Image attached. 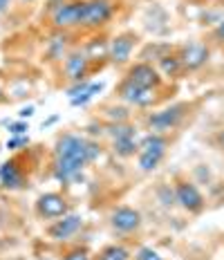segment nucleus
Here are the masks:
<instances>
[{
	"label": "nucleus",
	"mask_w": 224,
	"mask_h": 260,
	"mask_svg": "<svg viewBox=\"0 0 224 260\" xmlns=\"http://www.w3.org/2000/svg\"><path fill=\"white\" fill-rule=\"evenodd\" d=\"M54 164L52 173L58 182L68 184L81 177L85 166H90L92 161H97L101 157V146L99 142L83 137V135L74 133H63L54 142Z\"/></svg>",
	"instance_id": "1"
},
{
	"label": "nucleus",
	"mask_w": 224,
	"mask_h": 260,
	"mask_svg": "<svg viewBox=\"0 0 224 260\" xmlns=\"http://www.w3.org/2000/svg\"><path fill=\"white\" fill-rule=\"evenodd\" d=\"M193 106L186 101H179V104H171L162 110H155L146 117V128L150 133H159V135H171L173 130L182 128L184 121L190 117Z\"/></svg>",
	"instance_id": "2"
},
{
	"label": "nucleus",
	"mask_w": 224,
	"mask_h": 260,
	"mask_svg": "<svg viewBox=\"0 0 224 260\" xmlns=\"http://www.w3.org/2000/svg\"><path fill=\"white\" fill-rule=\"evenodd\" d=\"M175 188V198H177V207H182L188 215H200L206 209V200L202 191L198 188V184L186 180V177H175L173 182Z\"/></svg>",
	"instance_id": "3"
},
{
	"label": "nucleus",
	"mask_w": 224,
	"mask_h": 260,
	"mask_svg": "<svg viewBox=\"0 0 224 260\" xmlns=\"http://www.w3.org/2000/svg\"><path fill=\"white\" fill-rule=\"evenodd\" d=\"M117 96L123 101L125 106L133 108H150L159 101V90L152 88H139V85L130 83V81L121 79L117 85Z\"/></svg>",
	"instance_id": "4"
},
{
	"label": "nucleus",
	"mask_w": 224,
	"mask_h": 260,
	"mask_svg": "<svg viewBox=\"0 0 224 260\" xmlns=\"http://www.w3.org/2000/svg\"><path fill=\"white\" fill-rule=\"evenodd\" d=\"M34 211L41 220H58L63 215L72 213L68 198L58 191H47V193L38 195L34 202Z\"/></svg>",
	"instance_id": "5"
},
{
	"label": "nucleus",
	"mask_w": 224,
	"mask_h": 260,
	"mask_svg": "<svg viewBox=\"0 0 224 260\" xmlns=\"http://www.w3.org/2000/svg\"><path fill=\"white\" fill-rule=\"evenodd\" d=\"M141 224H144V215L139 209L121 204L110 213V226L117 236H135L139 234Z\"/></svg>",
	"instance_id": "6"
},
{
	"label": "nucleus",
	"mask_w": 224,
	"mask_h": 260,
	"mask_svg": "<svg viewBox=\"0 0 224 260\" xmlns=\"http://www.w3.org/2000/svg\"><path fill=\"white\" fill-rule=\"evenodd\" d=\"M123 79L130 81V83H135V85H139V88L162 90V85H164V74L157 70L155 63H148V61H139V63L130 65Z\"/></svg>",
	"instance_id": "7"
},
{
	"label": "nucleus",
	"mask_w": 224,
	"mask_h": 260,
	"mask_svg": "<svg viewBox=\"0 0 224 260\" xmlns=\"http://www.w3.org/2000/svg\"><path fill=\"white\" fill-rule=\"evenodd\" d=\"M83 229V218L79 213H68L58 220H52V224H47L45 236L54 242H68L76 238Z\"/></svg>",
	"instance_id": "8"
},
{
	"label": "nucleus",
	"mask_w": 224,
	"mask_h": 260,
	"mask_svg": "<svg viewBox=\"0 0 224 260\" xmlns=\"http://www.w3.org/2000/svg\"><path fill=\"white\" fill-rule=\"evenodd\" d=\"M85 0H61L52 9V25L56 29H70V27H81V14H83Z\"/></svg>",
	"instance_id": "9"
},
{
	"label": "nucleus",
	"mask_w": 224,
	"mask_h": 260,
	"mask_svg": "<svg viewBox=\"0 0 224 260\" xmlns=\"http://www.w3.org/2000/svg\"><path fill=\"white\" fill-rule=\"evenodd\" d=\"M112 18V5L106 0H85L83 14H81V27L85 29H99Z\"/></svg>",
	"instance_id": "10"
},
{
	"label": "nucleus",
	"mask_w": 224,
	"mask_h": 260,
	"mask_svg": "<svg viewBox=\"0 0 224 260\" xmlns=\"http://www.w3.org/2000/svg\"><path fill=\"white\" fill-rule=\"evenodd\" d=\"M90 68L92 61L85 56L83 52H70L68 56L63 58V74L68 81L72 83H81V81H90Z\"/></svg>",
	"instance_id": "11"
},
{
	"label": "nucleus",
	"mask_w": 224,
	"mask_h": 260,
	"mask_svg": "<svg viewBox=\"0 0 224 260\" xmlns=\"http://www.w3.org/2000/svg\"><path fill=\"white\" fill-rule=\"evenodd\" d=\"M0 184L7 191H20L27 186V175L18 157H12L0 164Z\"/></svg>",
	"instance_id": "12"
},
{
	"label": "nucleus",
	"mask_w": 224,
	"mask_h": 260,
	"mask_svg": "<svg viewBox=\"0 0 224 260\" xmlns=\"http://www.w3.org/2000/svg\"><path fill=\"white\" fill-rule=\"evenodd\" d=\"M139 36L133 34V31H125V34H119L110 41V52H108V58L114 65H125L133 56L135 47H137Z\"/></svg>",
	"instance_id": "13"
},
{
	"label": "nucleus",
	"mask_w": 224,
	"mask_h": 260,
	"mask_svg": "<svg viewBox=\"0 0 224 260\" xmlns=\"http://www.w3.org/2000/svg\"><path fill=\"white\" fill-rule=\"evenodd\" d=\"M177 54H179V61L184 65V72H193V70H200L202 65L209 63L211 50L206 43H188Z\"/></svg>",
	"instance_id": "14"
},
{
	"label": "nucleus",
	"mask_w": 224,
	"mask_h": 260,
	"mask_svg": "<svg viewBox=\"0 0 224 260\" xmlns=\"http://www.w3.org/2000/svg\"><path fill=\"white\" fill-rule=\"evenodd\" d=\"M168 146H171L168 135L159 133H148L139 139V150H144V153H166Z\"/></svg>",
	"instance_id": "15"
},
{
	"label": "nucleus",
	"mask_w": 224,
	"mask_h": 260,
	"mask_svg": "<svg viewBox=\"0 0 224 260\" xmlns=\"http://www.w3.org/2000/svg\"><path fill=\"white\" fill-rule=\"evenodd\" d=\"M157 70L164 74V79H177L179 74L184 72V65L179 61V54H164V56L157 58Z\"/></svg>",
	"instance_id": "16"
},
{
	"label": "nucleus",
	"mask_w": 224,
	"mask_h": 260,
	"mask_svg": "<svg viewBox=\"0 0 224 260\" xmlns=\"http://www.w3.org/2000/svg\"><path fill=\"white\" fill-rule=\"evenodd\" d=\"M133 253L125 245H119V242H110V245H103L99 251L92 256V260H130Z\"/></svg>",
	"instance_id": "17"
},
{
	"label": "nucleus",
	"mask_w": 224,
	"mask_h": 260,
	"mask_svg": "<svg viewBox=\"0 0 224 260\" xmlns=\"http://www.w3.org/2000/svg\"><path fill=\"white\" fill-rule=\"evenodd\" d=\"M112 150L117 157L121 159H128V157H135L139 155V142L137 137H119V139H112Z\"/></svg>",
	"instance_id": "18"
},
{
	"label": "nucleus",
	"mask_w": 224,
	"mask_h": 260,
	"mask_svg": "<svg viewBox=\"0 0 224 260\" xmlns=\"http://www.w3.org/2000/svg\"><path fill=\"white\" fill-rule=\"evenodd\" d=\"M81 52H83L92 63H94V61H103V58H108V52H110V41H106V39H92Z\"/></svg>",
	"instance_id": "19"
},
{
	"label": "nucleus",
	"mask_w": 224,
	"mask_h": 260,
	"mask_svg": "<svg viewBox=\"0 0 224 260\" xmlns=\"http://www.w3.org/2000/svg\"><path fill=\"white\" fill-rule=\"evenodd\" d=\"M164 159H166V153H144V150H139L137 166H139V171H144V173H152L159 169Z\"/></svg>",
	"instance_id": "20"
},
{
	"label": "nucleus",
	"mask_w": 224,
	"mask_h": 260,
	"mask_svg": "<svg viewBox=\"0 0 224 260\" xmlns=\"http://www.w3.org/2000/svg\"><path fill=\"white\" fill-rule=\"evenodd\" d=\"M103 119L108 123H128L130 121V110L128 106H108L103 110Z\"/></svg>",
	"instance_id": "21"
},
{
	"label": "nucleus",
	"mask_w": 224,
	"mask_h": 260,
	"mask_svg": "<svg viewBox=\"0 0 224 260\" xmlns=\"http://www.w3.org/2000/svg\"><path fill=\"white\" fill-rule=\"evenodd\" d=\"M94 253L90 251L87 247H81V245H74V247H68L63 249L61 253V260H92Z\"/></svg>",
	"instance_id": "22"
},
{
	"label": "nucleus",
	"mask_w": 224,
	"mask_h": 260,
	"mask_svg": "<svg viewBox=\"0 0 224 260\" xmlns=\"http://www.w3.org/2000/svg\"><path fill=\"white\" fill-rule=\"evenodd\" d=\"M157 198H159V202H162L166 209L177 207V198H175V188H173V184H162V186L157 188Z\"/></svg>",
	"instance_id": "23"
},
{
	"label": "nucleus",
	"mask_w": 224,
	"mask_h": 260,
	"mask_svg": "<svg viewBox=\"0 0 224 260\" xmlns=\"http://www.w3.org/2000/svg\"><path fill=\"white\" fill-rule=\"evenodd\" d=\"M130 260H166L162 256L159 251H157V249H152V247H146V245H141L137 251L133 253V258Z\"/></svg>",
	"instance_id": "24"
},
{
	"label": "nucleus",
	"mask_w": 224,
	"mask_h": 260,
	"mask_svg": "<svg viewBox=\"0 0 224 260\" xmlns=\"http://www.w3.org/2000/svg\"><path fill=\"white\" fill-rule=\"evenodd\" d=\"M101 90V83H92L90 88H87L83 94H79V96H74L72 99V106H83V104H87V101L94 96V92H99Z\"/></svg>",
	"instance_id": "25"
},
{
	"label": "nucleus",
	"mask_w": 224,
	"mask_h": 260,
	"mask_svg": "<svg viewBox=\"0 0 224 260\" xmlns=\"http://www.w3.org/2000/svg\"><path fill=\"white\" fill-rule=\"evenodd\" d=\"M29 144V137H27V135H20V137H12L7 142V148L9 150H20L23 148V146H27Z\"/></svg>",
	"instance_id": "26"
},
{
	"label": "nucleus",
	"mask_w": 224,
	"mask_h": 260,
	"mask_svg": "<svg viewBox=\"0 0 224 260\" xmlns=\"http://www.w3.org/2000/svg\"><path fill=\"white\" fill-rule=\"evenodd\" d=\"M27 130H29V126H27L25 121L9 123V135H12V137H20V135H27Z\"/></svg>",
	"instance_id": "27"
},
{
	"label": "nucleus",
	"mask_w": 224,
	"mask_h": 260,
	"mask_svg": "<svg viewBox=\"0 0 224 260\" xmlns=\"http://www.w3.org/2000/svg\"><path fill=\"white\" fill-rule=\"evenodd\" d=\"M211 39L217 43V45H224V20H220L211 31Z\"/></svg>",
	"instance_id": "28"
},
{
	"label": "nucleus",
	"mask_w": 224,
	"mask_h": 260,
	"mask_svg": "<svg viewBox=\"0 0 224 260\" xmlns=\"http://www.w3.org/2000/svg\"><path fill=\"white\" fill-rule=\"evenodd\" d=\"M215 144H217V148H222V150H224V130H220V133H217Z\"/></svg>",
	"instance_id": "29"
},
{
	"label": "nucleus",
	"mask_w": 224,
	"mask_h": 260,
	"mask_svg": "<svg viewBox=\"0 0 224 260\" xmlns=\"http://www.w3.org/2000/svg\"><path fill=\"white\" fill-rule=\"evenodd\" d=\"M9 3H12V0H0V14H5L9 9Z\"/></svg>",
	"instance_id": "30"
},
{
	"label": "nucleus",
	"mask_w": 224,
	"mask_h": 260,
	"mask_svg": "<svg viewBox=\"0 0 224 260\" xmlns=\"http://www.w3.org/2000/svg\"><path fill=\"white\" fill-rule=\"evenodd\" d=\"M36 260H61V258H54L50 253H41V256H36Z\"/></svg>",
	"instance_id": "31"
},
{
	"label": "nucleus",
	"mask_w": 224,
	"mask_h": 260,
	"mask_svg": "<svg viewBox=\"0 0 224 260\" xmlns=\"http://www.w3.org/2000/svg\"><path fill=\"white\" fill-rule=\"evenodd\" d=\"M31 112H34V108H25V110L20 112V117H23V119H25V117H31Z\"/></svg>",
	"instance_id": "32"
},
{
	"label": "nucleus",
	"mask_w": 224,
	"mask_h": 260,
	"mask_svg": "<svg viewBox=\"0 0 224 260\" xmlns=\"http://www.w3.org/2000/svg\"><path fill=\"white\" fill-rule=\"evenodd\" d=\"M0 101H5V92H3V88H0Z\"/></svg>",
	"instance_id": "33"
}]
</instances>
